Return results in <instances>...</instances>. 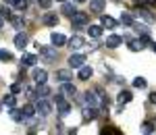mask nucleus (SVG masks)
I'll return each instance as SVG.
<instances>
[{
	"instance_id": "11",
	"label": "nucleus",
	"mask_w": 156,
	"mask_h": 135,
	"mask_svg": "<svg viewBox=\"0 0 156 135\" xmlns=\"http://www.w3.org/2000/svg\"><path fill=\"white\" fill-rule=\"evenodd\" d=\"M100 25L106 27V29H115V27H117V21H115L112 17H108V15H102V17H100Z\"/></svg>"
},
{
	"instance_id": "10",
	"label": "nucleus",
	"mask_w": 156,
	"mask_h": 135,
	"mask_svg": "<svg viewBox=\"0 0 156 135\" xmlns=\"http://www.w3.org/2000/svg\"><path fill=\"white\" fill-rule=\"evenodd\" d=\"M50 40H52V44H54L56 48H60V46H67V37L62 36V33H56V31H54V33L50 36Z\"/></svg>"
},
{
	"instance_id": "16",
	"label": "nucleus",
	"mask_w": 156,
	"mask_h": 135,
	"mask_svg": "<svg viewBox=\"0 0 156 135\" xmlns=\"http://www.w3.org/2000/svg\"><path fill=\"white\" fill-rule=\"evenodd\" d=\"M11 116H12V121H15V123H23V121H25L23 110H19V108H15V106L11 108Z\"/></svg>"
},
{
	"instance_id": "1",
	"label": "nucleus",
	"mask_w": 156,
	"mask_h": 135,
	"mask_svg": "<svg viewBox=\"0 0 156 135\" xmlns=\"http://www.w3.org/2000/svg\"><path fill=\"white\" fill-rule=\"evenodd\" d=\"M87 21H90V17H87V12H83V11H75L71 15V27H75V29L85 27Z\"/></svg>"
},
{
	"instance_id": "9",
	"label": "nucleus",
	"mask_w": 156,
	"mask_h": 135,
	"mask_svg": "<svg viewBox=\"0 0 156 135\" xmlns=\"http://www.w3.org/2000/svg\"><path fill=\"white\" fill-rule=\"evenodd\" d=\"M44 25H48V27H56L58 25V15H54V12H48V15H44Z\"/></svg>"
},
{
	"instance_id": "12",
	"label": "nucleus",
	"mask_w": 156,
	"mask_h": 135,
	"mask_svg": "<svg viewBox=\"0 0 156 135\" xmlns=\"http://www.w3.org/2000/svg\"><path fill=\"white\" fill-rule=\"evenodd\" d=\"M146 48V42L142 37H137V40H129V50L131 52H137V50H144Z\"/></svg>"
},
{
	"instance_id": "30",
	"label": "nucleus",
	"mask_w": 156,
	"mask_h": 135,
	"mask_svg": "<svg viewBox=\"0 0 156 135\" xmlns=\"http://www.w3.org/2000/svg\"><path fill=\"white\" fill-rule=\"evenodd\" d=\"M142 131H144V133H154V125L150 123V121H146V123L142 125Z\"/></svg>"
},
{
	"instance_id": "32",
	"label": "nucleus",
	"mask_w": 156,
	"mask_h": 135,
	"mask_svg": "<svg viewBox=\"0 0 156 135\" xmlns=\"http://www.w3.org/2000/svg\"><path fill=\"white\" fill-rule=\"evenodd\" d=\"M85 102H87L90 106H94V104H96V96H94L92 92H85Z\"/></svg>"
},
{
	"instance_id": "18",
	"label": "nucleus",
	"mask_w": 156,
	"mask_h": 135,
	"mask_svg": "<svg viewBox=\"0 0 156 135\" xmlns=\"http://www.w3.org/2000/svg\"><path fill=\"white\" fill-rule=\"evenodd\" d=\"M21 62H23V67H34V64L37 62V56L36 54H23Z\"/></svg>"
},
{
	"instance_id": "25",
	"label": "nucleus",
	"mask_w": 156,
	"mask_h": 135,
	"mask_svg": "<svg viewBox=\"0 0 156 135\" xmlns=\"http://www.w3.org/2000/svg\"><path fill=\"white\" fill-rule=\"evenodd\" d=\"M36 106H31V104H25L23 106V114H25V119H29V116H34L36 114Z\"/></svg>"
},
{
	"instance_id": "5",
	"label": "nucleus",
	"mask_w": 156,
	"mask_h": 135,
	"mask_svg": "<svg viewBox=\"0 0 156 135\" xmlns=\"http://www.w3.org/2000/svg\"><path fill=\"white\" fill-rule=\"evenodd\" d=\"M104 9H106V0H90V11H92V12L102 15Z\"/></svg>"
},
{
	"instance_id": "6",
	"label": "nucleus",
	"mask_w": 156,
	"mask_h": 135,
	"mask_svg": "<svg viewBox=\"0 0 156 135\" xmlns=\"http://www.w3.org/2000/svg\"><path fill=\"white\" fill-rule=\"evenodd\" d=\"M27 42H29V37H27V33H17L15 36V48L17 50H25V46H27Z\"/></svg>"
},
{
	"instance_id": "27",
	"label": "nucleus",
	"mask_w": 156,
	"mask_h": 135,
	"mask_svg": "<svg viewBox=\"0 0 156 135\" xmlns=\"http://www.w3.org/2000/svg\"><path fill=\"white\" fill-rule=\"evenodd\" d=\"M121 23L127 25V27H131V25H133V17H131V15H127V12H125V15H121Z\"/></svg>"
},
{
	"instance_id": "7",
	"label": "nucleus",
	"mask_w": 156,
	"mask_h": 135,
	"mask_svg": "<svg viewBox=\"0 0 156 135\" xmlns=\"http://www.w3.org/2000/svg\"><path fill=\"white\" fill-rule=\"evenodd\" d=\"M83 62H85V56H83V54H71V56H69V64H71L73 69L83 67Z\"/></svg>"
},
{
	"instance_id": "31",
	"label": "nucleus",
	"mask_w": 156,
	"mask_h": 135,
	"mask_svg": "<svg viewBox=\"0 0 156 135\" xmlns=\"http://www.w3.org/2000/svg\"><path fill=\"white\" fill-rule=\"evenodd\" d=\"M0 17H2V19H11V9H9L6 4L0 9Z\"/></svg>"
},
{
	"instance_id": "36",
	"label": "nucleus",
	"mask_w": 156,
	"mask_h": 135,
	"mask_svg": "<svg viewBox=\"0 0 156 135\" xmlns=\"http://www.w3.org/2000/svg\"><path fill=\"white\" fill-rule=\"evenodd\" d=\"M21 89H23V85H21V83H12V85H11V92H12V94H19Z\"/></svg>"
},
{
	"instance_id": "23",
	"label": "nucleus",
	"mask_w": 156,
	"mask_h": 135,
	"mask_svg": "<svg viewBox=\"0 0 156 135\" xmlns=\"http://www.w3.org/2000/svg\"><path fill=\"white\" fill-rule=\"evenodd\" d=\"M2 104H4V106H9V108H12V106H15V104H17V98H15V94H9V96H4V98H2Z\"/></svg>"
},
{
	"instance_id": "37",
	"label": "nucleus",
	"mask_w": 156,
	"mask_h": 135,
	"mask_svg": "<svg viewBox=\"0 0 156 135\" xmlns=\"http://www.w3.org/2000/svg\"><path fill=\"white\" fill-rule=\"evenodd\" d=\"M150 102H154V104H156V92H152V94H150Z\"/></svg>"
},
{
	"instance_id": "15",
	"label": "nucleus",
	"mask_w": 156,
	"mask_h": 135,
	"mask_svg": "<svg viewBox=\"0 0 156 135\" xmlns=\"http://www.w3.org/2000/svg\"><path fill=\"white\" fill-rule=\"evenodd\" d=\"M71 71H67V69H60V71H56V79H58L60 83H65V81H71Z\"/></svg>"
},
{
	"instance_id": "4",
	"label": "nucleus",
	"mask_w": 156,
	"mask_h": 135,
	"mask_svg": "<svg viewBox=\"0 0 156 135\" xmlns=\"http://www.w3.org/2000/svg\"><path fill=\"white\" fill-rule=\"evenodd\" d=\"M56 108H58V114H60V116H67V114H69V110H71L69 102L62 98V96H56Z\"/></svg>"
},
{
	"instance_id": "34",
	"label": "nucleus",
	"mask_w": 156,
	"mask_h": 135,
	"mask_svg": "<svg viewBox=\"0 0 156 135\" xmlns=\"http://www.w3.org/2000/svg\"><path fill=\"white\" fill-rule=\"evenodd\" d=\"M37 4H40V9H44V11H48L50 6H52V0H37Z\"/></svg>"
},
{
	"instance_id": "24",
	"label": "nucleus",
	"mask_w": 156,
	"mask_h": 135,
	"mask_svg": "<svg viewBox=\"0 0 156 135\" xmlns=\"http://www.w3.org/2000/svg\"><path fill=\"white\" fill-rule=\"evenodd\" d=\"M87 31H90V36H92V37H100V36H102V25H90Z\"/></svg>"
},
{
	"instance_id": "17",
	"label": "nucleus",
	"mask_w": 156,
	"mask_h": 135,
	"mask_svg": "<svg viewBox=\"0 0 156 135\" xmlns=\"http://www.w3.org/2000/svg\"><path fill=\"white\" fill-rule=\"evenodd\" d=\"M92 73H94V71H92V67H79V79H81V81H87V79H90V77H92Z\"/></svg>"
},
{
	"instance_id": "38",
	"label": "nucleus",
	"mask_w": 156,
	"mask_h": 135,
	"mask_svg": "<svg viewBox=\"0 0 156 135\" xmlns=\"http://www.w3.org/2000/svg\"><path fill=\"white\" fill-rule=\"evenodd\" d=\"M2 23H4V19H2V17H0V29H2Z\"/></svg>"
},
{
	"instance_id": "39",
	"label": "nucleus",
	"mask_w": 156,
	"mask_h": 135,
	"mask_svg": "<svg viewBox=\"0 0 156 135\" xmlns=\"http://www.w3.org/2000/svg\"><path fill=\"white\" fill-rule=\"evenodd\" d=\"M73 2H87V0H73Z\"/></svg>"
},
{
	"instance_id": "26",
	"label": "nucleus",
	"mask_w": 156,
	"mask_h": 135,
	"mask_svg": "<svg viewBox=\"0 0 156 135\" xmlns=\"http://www.w3.org/2000/svg\"><path fill=\"white\" fill-rule=\"evenodd\" d=\"M12 61V54L9 50H0V62H11Z\"/></svg>"
},
{
	"instance_id": "20",
	"label": "nucleus",
	"mask_w": 156,
	"mask_h": 135,
	"mask_svg": "<svg viewBox=\"0 0 156 135\" xmlns=\"http://www.w3.org/2000/svg\"><path fill=\"white\" fill-rule=\"evenodd\" d=\"M50 94V89L46 87V83H37V89H36V96H37V100L40 98H46Z\"/></svg>"
},
{
	"instance_id": "28",
	"label": "nucleus",
	"mask_w": 156,
	"mask_h": 135,
	"mask_svg": "<svg viewBox=\"0 0 156 135\" xmlns=\"http://www.w3.org/2000/svg\"><path fill=\"white\" fill-rule=\"evenodd\" d=\"M62 12H65L67 17H71L73 12H75V6H73V4H69V2H65V4H62Z\"/></svg>"
},
{
	"instance_id": "2",
	"label": "nucleus",
	"mask_w": 156,
	"mask_h": 135,
	"mask_svg": "<svg viewBox=\"0 0 156 135\" xmlns=\"http://www.w3.org/2000/svg\"><path fill=\"white\" fill-rule=\"evenodd\" d=\"M40 50V56L44 62H54L56 61V46H42Z\"/></svg>"
},
{
	"instance_id": "8",
	"label": "nucleus",
	"mask_w": 156,
	"mask_h": 135,
	"mask_svg": "<svg viewBox=\"0 0 156 135\" xmlns=\"http://www.w3.org/2000/svg\"><path fill=\"white\" fill-rule=\"evenodd\" d=\"M83 44H85V42H83V37H81V36H73L71 40H67V46H69L71 50H79Z\"/></svg>"
},
{
	"instance_id": "22",
	"label": "nucleus",
	"mask_w": 156,
	"mask_h": 135,
	"mask_svg": "<svg viewBox=\"0 0 156 135\" xmlns=\"http://www.w3.org/2000/svg\"><path fill=\"white\" fill-rule=\"evenodd\" d=\"M131 98H133V94H131V92L123 89V92L119 94V104H127V102H131Z\"/></svg>"
},
{
	"instance_id": "14",
	"label": "nucleus",
	"mask_w": 156,
	"mask_h": 135,
	"mask_svg": "<svg viewBox=\"0 0 156 135\" xmlns=\"http://www.w3.org/2000/svg\"><path fill=\"white\" fill-rule=\"evenodd\" d=\"M34 79H36L37 83H46V79H48V73H46L44 69H36V71H34Z\"/></svg>"
},
{
	"instance_id": "19",
	"label": "nucleus",
	"mask_w": 156,
	"mask_h": 135,
	"mask_svg": "<svg viewBox=\"0 0 156 135\" xmlns=\"http://www.w3.org/2000/svg\"><path fill=\"white\" fill-rule=\"evenodd\" d=\"M96 116H98V108H94V106H90V108L83 110V119L85 121H94Z\"/></svg>"
},
{
	"instance_id": "33",
	"label": "nucleus",
	"mask_w": 156,
	"mask_h": 135,
	"mask_svg": "<svg viewBox=\"0 0 156 135\" xmlns=\"http://www.w3.org/2000/svg\"><path fill=\"white\" fill-rule=\"evenodd\" d=\"M137 15H142V17H144L146 21H152V19H154V17H152L150 12L146 11V9H137Z\"/></svg>"
},
{
	"instance_id": "40",
	"label": "nucleus",
	"mask_w": 156,
	"mask_h": 135,
	"mask_svg": "<svg viewBox=\"0 0 156 135\" xmlns=\"http://www.w3.org/2000/svg\"><path fill=\"white\" fill-rule=\"evenodd\" d=\"M152 50H154V52H156V44H152Z\"/></svg>"
},
{
	"instance_id": "21",
	"label": "nucleus",
	"mask_w": 156,
	"mask_h": 135,
	"mask_svg": "<svg viewBox=\"0 0 156 135\" xmlns=\"http://www.w3.org/2000/svg\"><path fill=\"white\" fill-rule=\"evenodd\" d=\"M121 42H123V37H121V36H110L106 40V46H108V48H117V46H121Z\"/></svg>"
},
{
	"instance_id": "29",
	"label": "nucleus",
	"mask_w": 156,
	"mask_h": 135,
	"mask_svg": "<svg viewBox=\"0 0 156 135\" xmlns=\"http://www.w3.org/2000/svg\"><path fill=\"white\" fill-rule=\"evenodd\" d=\"M11 23H12L15 29H21V27H23V19H21V17H11Z\"/></svg>"
},
{
	"instance_id": "35",
	"label": "nucleus",
	"mask_w": 156,
	"mask_h": 135,
	"mask_svg": "<svg viewBox=\"0 0 156 135\" xmlns=\"http://www.w3.org/2000/svg\"><path fill=\"white\" fill-rule=\"evenodd\" d=\"M133 85L135 87H146V79L144 77H135V79H133Z\"/></svg>"
},
{
	"instance_id": "13",
	"label": "nucleus",
	"mask_w": 156,
	"mask_h": 135,
	"mask_svg": "<svg viewBox=\"0 0 156 135\" xmlns=\"http://www.w3.org/2000/svg\"><path fill=\"white\" fill-rule=\"evenodd\" d=\"M60 94H65V96H75V94H77V87L73 85V83H69V81H65L62 87H60Z\"/></svg>"
},
{
	"instance_id": "3",
	"label": "nucleus",
	"mask_w": 156,
	"mask_h": 135,
	"mask_svg": "<svg viewBox=\"0 0 156 135\" xmlns=\"http://www.w3.org/2000/svg\"><path fill=\"white\" fill-rule=\"evenodd\" d=\"M36 110H37V114H42V116H48L50 112H52V104L46 102V98H40L37 104H36Z\"/></svg>"
}]
</instances>
